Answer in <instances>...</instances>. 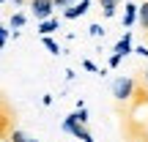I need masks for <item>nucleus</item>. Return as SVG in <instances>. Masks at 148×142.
Wrapping results in <instances>:
<instances>
[{"label": "nucleus", "mask_w": 148, "mask_h": 142, "mask_svg": "<svg viewBox=\"0 0 148 142\" xmlns=\"http://www.w3.org/2000/svg\"><path fill=\"white\" fill-rule=\"evenodd\" d=\"M90 11V0H79V3H71L69 8H63V19H77V16H85Z\"/></svg>", "instance_id": "5"}, {"label": "nucleus", "mask_w": 148, "mask_h": 142, "mask_svg": "<svg viewBox=\"0 0 148 142\" xmlns=\"http://www.w3.org/2000/svg\"><path fill=\"white\" fill-rule=\"evenodd\" d=\"M55 30H60V19L58 16H49V19L38 22V33H41V36H49V33H55Z\"/></svg>", "instance_id": "7"}, {"label": "nucleus", "mask_w": 148, "mask_h": 142, "mask_svg": "<svg viewBox=\"0 0 148 142\" xmlns=\"http://www.w3.org/2000/svg\"><path fill=\"white\" fill-rule=\"evenodd\" d=\"M5 41H8V27H5V25H0V52H3Z\"/></svg>", "instance_id": "14"}, {"label": "nucleus", "mask_w": 148, "mask_h": 142, "mask_svg": "<svg viewBox=\"0 0 148 142\" xmlns=\"http://www.w3.org/2000/svg\"><path fill=\"white\" fill-rule=\"evenodd\" d=\"M71 3H77V0H52V5H55V8H69Z\"/></svg>", "instance_id": "16"}, {"label": "nucleus", "mask_w": 148, "mask_h": 142, "mask_svg": "<svg viewBox=\"0 0 148 142\" xmlns=\"http://www.w3.org/2000/svg\"><path fill=\"white\" fill-rule=\"evenodd\" d=\"M14 3H16V5H25V3H27V0H14Z\"/></svg>", "instance_id": "21"}, {"label": "nucleus", "mask_w": 148, "mask_h": 142, "mask_svg": "<svg viewBox=\"0 0 148 142\" xmlns=\"http://www.w3.org/2000/svg\"><path fill=\"white\" fill-rule=\"evenodd\" d=\"M137 22V3H126L123 8V27H132Z\"/></svg>", "instance_id": "8"}, {"label": "nucleus", "mask_w": 148, "mask_h": 142, "mask_svg": "<svg viewBox=\"0 0 148 142\" xmlns=\"http://www.w3.org/2000/svg\"><path fill=\"white\" fill-rule=\"evenodd\" d=\"M14 128H16V112L11 109L8 99L0 93V142H11Z\"/></svg>", "instance_id": "1"}, {"label": "nucleus", "mask_w": 148, "mask_h": 142, "mask_svg": "<svg viewBox=\"0 0 148 142\" xmlns=\"http://www.w3.org/2000/svg\"><path fill=\"white\" fill-rule=\"evenodd\" d=\"M11 142H27V134L19 131V128H14V131H11Z\"/></svg>", "instance_id": "12"}, {"label": "nucleus", "mask_w": 148, "mask_h": 142, "mask_svg": "<svg viewBox=\"0 0 148 142\" xmlns=\"http://www.w3.org/2000/svg\"><path fill=\"white\" fill-rule=\"evenodd\" d=\"M88 33H90L93 38H99V36H104V27H101L99 22H96V25H90V27H88Z\"/></svg>", "instance_id": "13"}, {"label": "nucleus", "mask_w": 148, "mask_h": 142, "mask_svg": "<svg viewBox=\"0 0 148 142\" xmlns=\"http://www.w3.org/2000/svg\"><path fill=\"white\" fill-rule=\"evenodd\" d=\"M25 22H27V19H25V14H14V16L8 19V25H11V27H22Z\"/></svg>", "instance_id": "11"}, {"label": "nucleus", "mask_w": 148, "mask_h": 142, "mask_svg": "<svg viewBox=\"0 0 148 142\" xmlns=\"http://www.w3.org/2000/svg\"><path fill=\"white\" fill-rule=\"evenodd\" d=\"M132 52H134V55H140V58H148V47H145V44H143V47H134Z\"/></svg>", "instance_id": "17"}, {"label": "nucleus", "mask_w": 148, "mask_h": 142, "mask_svg": "<svg viewBox=\"0 0 148 142\" xmlns=\"http://www.w3.org/2000/svg\"><path fill=\"white\" fill-rule=\"evenodd\" d=\"M0 3H5V0H0Z\"/></svg>", "instance_id": "22"}, {"label": "nucleus", "mask_w": 148, "mask_h": 142, "mask_svg": "<svg viewBox=\"0 0 148 142\" xmlns=\"http://www.w3.org/2000/svg\"><path fill=\"white\" fill-rule=\"evenodd\" d=\"M63 131L74 134V137H77V139H82V142H96L93 137H90V131L85 128V123H79V120H77V112H71V115L63 120Z\"/></svg>", "instance_id": "3"}, {"label": "nucleus", "mask_w": 148, "mask_h": 142, "mask_svg": "<svg viewBox=\"0 0 148 142\" xmlns=\"http://www.w3.org/2000/svg\"><path fill=\"white\" fill-rule=\"evenodd\" d=\"M99 3H101V8H104V5H118L121 0H99Z\"/></svg>", "instance_id": "20"}, {"label": "nucleus", "mask_w": 148, "mask_h": 142, "mask_svg": "<svg viewBox=\"0 0 148 142\" xmlns=\"http://www.w3.org/2000/svg\"><path fill=\"white\" fill-rule=\"evenodd\" d=\"M115 55H121V58H126V55H132V33H123V38H118L115 49H112Z\"/></svg>", "instance_id": "6"}, {"label": "nucleus", "mask_w": 148, "mask_h": 142, "mask_svg": "<svg viewBox=\"0 0 148 142\" xmlns=\"http://www.w3.org/2000/svg\"><path fill=\"white\" fill-rule=\"evenodd\" d=\"M30 11H33V16L41 22V19H49V16H52L55 5H52V0H30Z\"/></svg>", "instance_id": "4"}, {"label": "nucleus", "mask_w": 148, "mask_h": 142, "mask_svg": "<svg viewBox=\"0 0 148 142\" xmlns=\"http://www.w3.org/2000/svg\"><path fill=\"white\" fill-rule=\"evenodd\" d=\"M134 79L132 77H118L115 82H112V99L118 101V104H126L129 99H132V93H134Z\"/></svg>", "instance_id": "2"}, {"label": "nucleus", "mask_w": 148, "mask_h": 142, "mask_svg": "<svg viewBox=\"0 0 148 142\" xmlns=\"http://www.w3.org/2000/svg\"><path fill=\"white\" fill-rule=\"evenodd\" d=\"M121 60H123L121 55H115V52H112V55H110V60H107V63H110V69H118V66H121Z\"/></svg>", "instance_id": "15"}, {"label": "nucleus", "mask_w": 148, "mask_h": 142, "mask_svg": "<svg viewBox=\"0 0 148 142\" xmlns=\"http://www.w3.org/2000/svg\"><path fill=\"white\" fill-rule=\"evenodd\" d=\"M137 22H140V27H143V33H148V0H143V3L137 5Z\"/></svg>", "instance_id": "9"}, {"label": "nucleus", "mask_w": 148, "mask_h": 142, "mask_svg": "<svg viewBox=\"0 0 148 142\" xmlns=\"http://www.w3.org/2000/svg\"><path fill=\"white\" fill-rule=\"evenodd\" d=\"M82 69H88V71H99L93 63H90V60H82Z\"/></svg>", "instance_id": "19"}, {"label": "nucleus", "mask_w": 148, "mask_h": 142, "mask_svg": "<svg viewBox=\"0 0 148 142\" xmlns=\"http://www.w3.org/2000/svg\"><path fill=\"white\" fill-rule=\"evenodd\" d=\"M41 41H44V47H47V49H49V52H52V55H60V52H63V49H60L58 44H55V38H49V36H44Z\"/></svg>", "instance_id": "10"}, {"label": "nucleus", "mask_w": 148, "mask_h": 142, "mask_svg": "<svg viewBox=\"0 0 148 142\" xmlns=\"http://www.w3.org/2000/svg\"><path fill=\"white\" fill-rule=\"evenodd\" d=\"M137 74H140V79H143V85H148V66H145L143 71H137Z\"/></svg>", "instance_id": "18"}]
</instances>
